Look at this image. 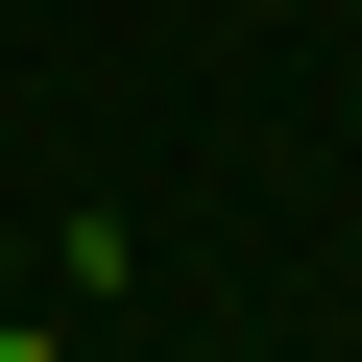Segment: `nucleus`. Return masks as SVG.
<instances>
[{
	"label": "nucleus",
	"instance_id": "obj_1",
	"mask_svg": "<svg viewBox=\"0 0 362 362\" xmlns=\"http://www.w3.org/2000/svg\"><path fill=\"white\" fill-rule=\"evenodd\" d=\"M0 362H73V338H25V314H0Z\"/></svg>",
	"mask_w": 362,
	"mask_h": 362
}]
</instances>
